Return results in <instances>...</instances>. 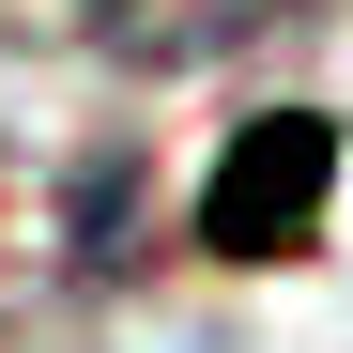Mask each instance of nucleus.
I'll list each match as a JSON object with an SVG mask.
<instances>
[{
  "instance_id": "1",
  "label": "nucleus",
  "mask_w": 353,
  "mask_h": 353,
  "mask_svg": "<svg viewBox=\"0 0 353 353\" xmlns=\"http://www.w3.org/2000/svg\"><path fill=\"white\" fill-rule=\"evenodd\" d=\"M323 185H338V123L276 108V123H246V139L215 154V185H200V246H215V261H276V246H307V230H323Z\"/></svg>"
},
{
  "instance_id": "2",
  "label": "nucleus",
  "mask_w": 353,
  "mask_h": 353,
  "mask_svg": "<svg viewBox=\"0 0 353 353\" xmlns=\"http://www.w3.org/2000/svg\"><path fill=\"white\" fill-rule=\"evenodd\" d=\"M292 16L307 0H92V46L139 62V77H185V62H230V46H261Z\"/></svg>"
}]
</instances>
